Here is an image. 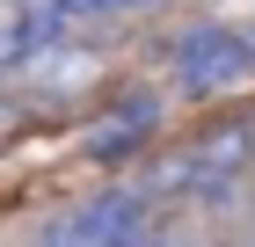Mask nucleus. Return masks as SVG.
I'll return each instance as SVG.
<instances>
[{"instance_id":"obj_1","label":"nucleus","mask_w":255,"mask_h":247,"mask_svg":"<svg viewBox=\"0 0 255 247\" xmlns=\"http://www.w3.org/2000/svg\"><path fill=\"white\" fill-rule=\"evenodd\" d=\"M168 73H175L182 95H219V87H234V80L255 73V37H241L226 22H190L168 44Z\"/></svg>"},{"instance_id":"obj_2","label":"nucleus","mask_w":255,"mask_h":247,"mask_svg":"<svg viewBox=\"0 0 255 247\" xmlns=\"http://www.w3.org/2000/svg\"><path fill=\"white\" fill-rule=\"evenodd\" d=\"M248 167H255V124H219L175 160V189L197 204H234Z\"/></svg>"},{"instance_id":"obj_3","label":"nucleus","mask_w":255,"mask_h":247,"mask_svg":"<svg viewBox=\"0 0 255 247\" xmlns=\"http://www.w3.org/2000/svg\"><path fill=\"white\" fill-rule=\"evenodd\" d=\"M146 240V196L138 189H102L66 218V247H138Z\"/></svg>"},{"instance_id":"obj_7","label":"nucleus","mask_w":255,"mask_h":247,"mask_svg":"<svg viewBox=\"0 0 255 247\" xmlns=\"http://www.w3.org/2000/svg\"><path fill=\"white\" fill-rule=\"evenodd\" d=\"M153 247H160V240H153Z\"/></svg>"},{"instance_id":"obj_5","label":"nucleus","mask_w":255,"mask_h":247,"mask_svg":"<svg viewBox=\"0 0 255 247\" xmlns=\"http://www.w3.org/2000/svg\"><path fill=\"white\" fill-rule=\"evenodd\" d=\"M131 7H153V0H37L44 22H110V15H131Z\"/></svg>"},{"instance_id":"obj_6","label":"nucleus","mask_w":255,"mask_h":247,"mask_svg":"<svg viewBox=\"0 0 255 247\" xmlns=\"http://www.w3.org/2000/svg\"><path fill=\"white\" fill-rule=\"evenodd\" d=\"M138 247H153V240H138Z\"/></svg>"},{"instance_id":"obj_4","label":"nucleus","mask_w":255,"mask_h":247,"mask_svg":"<svg viewBox=\"0 0 255 247\" xmlns=\"http://www.w3.org/2000/svg\"><path fill=\"white\" fill-rule=\"evenodd\" d=\"M153 131H160V102L153 95H131L124 109H110V124L88 131V153H95V160H124V153H138Z\"/></svg>"}]
</instances>
